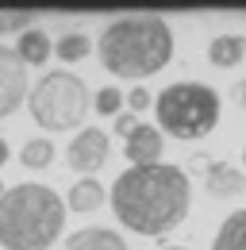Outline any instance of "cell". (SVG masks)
Wrapping results in <instances>:
<instances>
[{"label": "cell", "mask_w": 246, "mask_h": 250, "mask_svg": "<svg viewBox=\"0 0 246 250\" xmlns=\"http://www.w3.org/2000/svg\"><path fill=\"white\" fill-rule=\"evenodd\" d=\"M112 212L127 231L162 239L181 227L192 208V185L181 166L154 162V166H127L112 181Z\"/></svg>", "instance_id": "obj_1"}, {"label": "cell", "mask_w": 246, "mask_h": 250, "mask_svg": "<svg viewBox=\"0 0 246 250\" xmlns=\"http://www.w3.org/2000/svg\"><path fill=\"white\" fill-rule=\"evenodd\" d=\"M96 58L108 73L143 85L146 77L162 73L169 65V58H173V27L154 12L116 16L96 39Z\"/></svg>", "instance_id": "obj_2"}, {"label": "cell", "mask_w": 246, "mask_h": 250, "mask_svg": "<svg viewBox=\"0 0 246 250\" xmlns=\"http://www.w3.org/2000/svg\"><path fill=\"white\" fill-rule=\"evenodd\" d=\"M65 227V200L50 185L23 181L0 192V247L50 250Z\"/></svg>", "instance_id": "obj_3"}, {"label": "cell", "mask_w": 246, "mask_h": 250, "mask_svg": "<svg viewBox=\"0 0 246 250\" xmlns=\"http://www.w3.org/2000/svg\"><path fill=\"white\" fill-rule=\"evenodd\" d=\"M158 131L181 143L208 139L219 124V93L204 81H173L154 96Z\"/></svg>", "instance_id": "obj_4"}, {"label": "cell", "mask_w": 246, "mask_h": 250, "mask_svg": "<svg viewBox=\"0 0 246 250\" xmlns=\"http://www.w3.org/2000/svg\"><path fill=\"white\" fill-rule=\"evenodd\" d=\"M27 108L39 127L73 131V127H85V116L92 112V93L85 85V77H77L69 69H50L31 85Z\"/></svg>", "instance_id": "obj_5"}, {"label": "cell", "mask_w": 246, "mask_h": 250, "mask_svg": "<svg viewBox=\"0 0 246 250\" xmlns=\"http://www.w3.org/2000/svg\"><path fill=\"white\" fill-rule=\"evenodd\" d=\"M27 93H31L27 65L20 62V54L12 46L0 42V120H8L12 112H20L27 104Z\"/></svg>", "instance_id": "obj_6"}, {"label": "cell", "mask_w": 246, "mask_h": 250, "mask_svg": "<svg viewBox=\"0 0 246 250\" xmlns=\"http://www.w3.org/2000/svg\"><path fill=\"white\" fill-rule=\"evenodd\" d=\"M108 154H112V143H108V131H100V127H85V131H77L73 143L65 146V162H69V169L81 173V177H92V173L108 162Z\"/></svg>", "instance_id": "obj_7"}, {"label": "cell", "mask_w": 246, "mask_h": 250, "mask_svg": "<svg viewBox=\"0 0 246 250\" xmlns=\"http://www.w3.org/2000/svg\"><path fill=\"white\" fill-rule=\"evenodd\" d=\"M204 192L212 200H231V196H243L246 192V169L231 166V162H208L204 169Z\"/></svg>", "instance_id": "obj_8"}, {"label": "cell", "mask_w": 246, "mask_h": 250, "mask_svg": "<svg viewBox=\"0 0 246 250\" xmlns=\"http://www.w3.org/2000/svg\"><path fill=\"white\" fill-rule=\"evenodd\" d=\"M162 146H165V135H162L158 127H150V124H139L131 131L123 154L131 158V166H154V162L162 158Z\"/></svg>", "instance_id": "obj_9"}, {"label": "cell", "mask_w": 246, "mask_h": 250, "mask_svg": "<svg viewBox=\"0 0 246 250\" xmlns=\"http://www.w3.org/2000/svg\"><path fill=\"white\" fill-rule=\"evenodd\" d=\"M62 250H127V243L112 227H81V231H73L65 239Z\"/></svg>", "instance_id": "obj_10"}, {"label": "cell", "mask_w": 246, "mask_h": 250, "mask_svg": "<svg viewBox=\"0 0 246 250\" xmlns=\"http://www.w3.org/2000/svg\"><path fill=\"white\" fill-rule=\"evenodd\" d=\"M246 58V39L243 35H212V42H208V62L215 69H231V65H239Z\"/></svg>", "instance_id": "obj_11"}, {"label": "cell", "mask_w": 246, "mask_h": 250, "mask_svg": "<svg viewBox=\"0 0 246 250\" xmlns=\"http://www.w3.org/2000/svg\"><path fill=\"white\" fill-rule=\"evenodd\" d=\"M16 54H20V62L27 65H46V58L54 54V42L46 39V31H39V27H27V31L20 35V42H16Z\"/></svg>", "instance_id": "obj_12"}, {"label": "cell", "mask_w": 246, "mask_h": 250, "mask_svg": "<svg viewBox=\"0 0 246 250\" xmlns=\"http://www.w3.org/2000/svg\"><path fill=\"white\" fill-rule=\"evenodd\" d=\"M104 200H108V192H104V185L96 177H77L73 188H69V196H65V208H73V212H96Z\"/></svg>", "instance_id": "obj_13"}, {"label": "cell", "mask_w": 246, "mask_h": 250, "mask_svg": "<svg viewBox=\"0 0 246 250\" xmlns=\"http://www.w3.org/2000/svg\"><path fill=\"white\" fill-rule=\"evenodd\" d=\"M212 250H246V208L231 212L219 223V231L212 239Z\"/></svg>", "instance_id": "obj_14"}, {"label": "cell", "mask_w": 246, "mask_h": 250, "mask_svg": "<svg viewBox=\"0 0 246 250\" xmlns=\"http://www.w3.org/2000/svg\"><path fill=\"white\" fill-rule=\"evenodd\" d=\"M54 143L46 139V135H39V139H27L23 143V150H20V162L27 166V169H46L50 162H54Z\"/></svg>", "instance_id": "obj_15"}, {"label": "cell", "mask_w": 246, "mask_h": 250, "mask_svg": "<svg viewBox=\"0 0 246 250\" xmlns=\"http://www.w3.org/2000/svg\"><path fill=\"white\" fill-rule=\"evenodd\" d=\"M89 50H92V39L81 35V31H69V35H62L58 42H54V54H58L62 62H81Z\"/></svg>", "instance_id": "obj_16"}, {"label": "cell", "mask_w": 246, "mask_h": 250, "mask_svg": "<svg viewBox=\"0 0 246 250\" xmlns=\"http://www.w3.org/2000/svg\"><path fill=\"white\" fill-rule=\"evenodd\" d=\"M92 108H96L100 116H120V112H123V89L104 85L100 93H92Z\"/></svg>", "instance_id": "obj_17"}, {"label": "cell", "mask_w": 246, "mask_h": 250, "mask_svg": "<svg viewBox=\"0 0 246 250\" xmlns=\"http://www.w3.org/2000/svg\"><path fill=\"white\" fill-rule=\"evenodd\" d=\"M31 23H35V12H27V8H0V35H12V31H27Z\"/></svg>", "instance_id": "obj_18"}, {"label": "cell", "mask_w": 246, "mask_h": 250, "mask_svg": "<svg viewBox=\"0 0 246 250\" xmlns=\"http://www.w3.org/2000/svg\"><path fill=\"white\" fill-rule=\"evenodd\" d=\"M123 104L131 108V116H139V112H146V108L154 104V93L146 89V85H135L131 93H123Z\"/></svg>", "instance_id": "obj_19"}, {"label": "cell", "mask_w": 246, "mask_h": 250, "mask_svg": "<svg viewBox=\"0 0 246 250\" xmlns=\"http://www.w3.org/2000/svg\"><path fill=\"white\" fill-rule=\"evenodd\" d=\"M139 124H143V120H139V116H131V112H120V116H116V131H120L123 139H131V131H135Z\"/></svg>", "instance_id": "obj_20"}, {"label": "cell", "mask_w": 246, "mask_h": 250, "mask_svg": "<svg viewBox=\"0 0 246 250\" xmlns=\"http://www.w3.org/2000/svg\"><path fill=\"white\" fill-rule=\"evenodd\" d=\"M8 154H12V150H8V143H4V139H0V166H4V162H8Z\"/></svg>", "instance_id": "obj_21"}, {"label": "cell", "mask_w": 246, "mask_h": 250, "mask_svg": "<svg viewBox=\"0 0 246 250\" xmlns=\"http://www.w3.org/2000/svg\"><path fill=\"white\" fill-rule=\"evenodd\" d=\"M239 100H243V108H246V77H243V85H239Z\"/></svg>", "instance_id": "obj_22"}, {"label": "cell", "mask_w": 246, "mask_h": 250, "mask_svg": "<svg viewBox=\"0 0 246 250\" xmlns=\"http://www.w3.org/2000/svg\"><path fill=\"white\" fill-rule=\"evenodd\" d=\"M165 250H188V247H165Z\"/></svg>", "instance_id": "obj_23"}, {"label": "cell", "mask_w": 246, "mask_h": 250, "mask_svg": "<svg viewBox=\"0 0 246 250\" xmlns=\"http://www.w3.org/2000/svg\"><path fill=\"white\" fill-rule=\"evenodd\" d=\"M243 166H246V146H243Z\"/></svg>", "instance_id": "obj_24"}, {"label": "cell", "mask_w": 246, "mask_h": 250, "mask_svg": "<svg viewBox=\"0 0 246 250\" xmlns=\"http://www.w3.org/2000/svg\"><path fill=\"white\" fill-rule=\"evenodd\" d=\"M4 188H8V185H0V192H4Z\"/></svg>", "instance_id": "obj_25"}]
</instances>
